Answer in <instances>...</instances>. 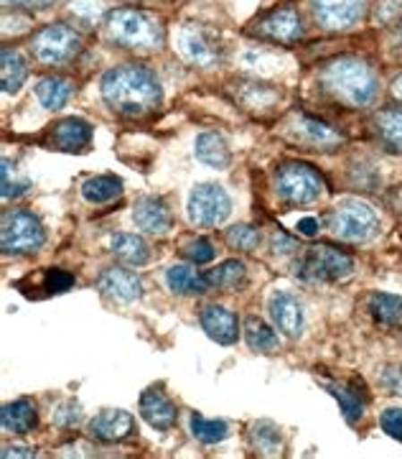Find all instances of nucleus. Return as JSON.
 Here are the masks:
<instances>
[{
	"label": "nucleus",
	"instance_id": "b1692460",
	"mask_svg": "<svg viewBox=\"0 0 402 459\" xmlns=\"http://www.w3.org/2000/svg\"><path fill=\"white\" fill-rule=\"evenodd\" d=\"M110 250L117 261L128 263V265H145L150 261V250L145 246L143 238L133 235V232H117L110 240Z\"/></svg>",
	"mask_w": 402,
	"mask_h": 459
},
{
	"label": "nucleus",
	"instance_id": "6e6552de",
	"mask_svg": "<svg viewBox=\"0 0 402 459\" xmlns=\"http://www.w3.org/2000/svg\"><path fill=\"white\" fill-rule=\"evenodd\" d=\"M31 51L41 65H66L81 51V39L74 29L64 23H54L33 36Z\"/></svg>",
	"mask_w": 402,
	"mask_h": 459
},
{
	"label": "nucleus",
	"instance_id": "49530a36",
	"mask_svg": "<svg viewBox=\"0 0 402 459\" xmlns=\"http://www.w3.org/2000/svg\"><path fill=\"white\" fill-rule=\"evenodd\" d=\"M3 457H33V452L31 449H26V446H5V449H3Z\"/></svg>",
	"mask_w": 402,
	"mask_h": 459
},
{
	"label": "nucleus",
	"instance_id": "ddd939ff",
	"mask_svg": "<svg viewBox=\"0 0 402 459\" xmlns=\"http://www.w3.org/2000/svg\"><path fill=\"white\" fill-rule=\"evenodd\" d=\"M87 431L97 442H123V439H130L135 434V419L123 409H102L99 413H95Z\"/></svg>",
	"mask_w": 402,
	"mask_h": 459
},
{
	"label": "nucleus",
	"instance_id": "a211bd4d",
	"mask_svg": "<svg viewBox=\"0 0 402 459\" xmlns=\"http://www.w3.org/2000/svg\"><path fill=\"white\" fill-rule=\"evenodd\" d=\"M133 217H135V225H141V230L150 232V235H166L174 225L171 210L163 204V199L156 197L138 199L133 207Z\"/></svg>",
	"mask_w": 402,
	"mask_h": 459
},
{
	"label": "nucleus",
	"instance_id": "473e14b6",
	"mask_svg": "<svg viewBox=\"0 0 402 459\" xmlns=\"http://www.w3.org/2000/svg\"><path fill=\"white\" fill-rule=\"evenodd\" d=\"M240 100L242 105H250V108H273L278 102V90L270 84L262 82H247L240 87Z\"/></svg>",
	"mask_w": 402,
	"mask_h": 459
},
{
	"label": "nucleus",
	"instance_id": "79ce46f5",
	"mask_svg": "<svg viewBox=\"0 0 402 459\" xmlns=\"http://www.w3.org/2000/svg\"><path fill=\"white\" fill-rule=\"evenodd\" d=\"M382 385H385L389 394L402 395V365H389L382 373Z\"/></svg>",
	"mask_w": 402,
	"mask_h": 459
},
{
	"label": "nucleus",
	"instance_id": "6ab92c4d",
	"mask_svg": "<svg viewBox=\"0 0 402 459\" xmlns=\"http://www.w3.org/2000/svg\"><path fill=\"white\" fill-rule=\"evenodd\" d=\"M51 141L62 151L80 153L92 141V126L81 117H66L62 123H56V128L51 131Z\"/></svg>",
	"mask_w": 402,
	"mask_h": 459
},
{
	"label": "nucleus",
	"instance_id": "09e8293b",
	"mask_svg": "<svg viewBox=\"0 0 402 459\" xmlns=\"http://www.w3.org/2000/svg\"><path fill=\"white\" fill-rule=\"evenodd\" d=\"M398 41H400V47H402V26H400V31H398Z\"/></svg>",
	"mask_w": 402,
	"mask_h": 459
},
{
	"label": "nucleus",
	"instance_id": "9d476101",
	"mask_svg": "<svg viewBox=\"0 0 402 459\" xmlns=\"http://www.w3.org/2000/svg\"><path fill=\"white\" fill-rule=\"evenodd\" d=\"M189 217L199 228H217L232 212V199L219 184H196L189 195Z\"/></svg>",
	"mask_w": 402,
	"mask_h": 459
},
{
	"label": "nucleus",
	"instance_id": "aec40b11",
	"mask_svg": "<svg viewBox=\"0 0 402 459\" xmlns=\"http://www.w3.org/2000/svg\"><path fill=\"white\" fill-rule=\"evenodd\" d=\"M293 133H295L298 141H304V146L311 148L337 146L338 141H341L337 133L331 131L326 123L311 117V115H298V117L293 120Z\"/></svg>",
	"mask_w": 402,
	"mask_h": 459
},
{
	"label": "nucleus",
	"instance_id": "c9c22d12",
	"mask_svg": "<svg viewBox=\"0 0 402 459\" xmlns=\"http://www.w3.org/2000/svg\"><path fill=\"white\" fill-rule=\"evenodd\" d=\"M227 246L235 247V250H255L260 246V232L250 225H235V228L227 230Z\"/></svg>",
	"mask_w": 402,
	"mask_h": 459
},
{
	"label": "nucleus",
	"instance_id": "a18cd8bd",
	"mask_svg": "<svg viewBox=\"0 0 402 459\" xmlns=\"http://www.w3.org/2000/svg\"><path fill=\"white\" fill-rule=\"evenodd\" d=\"M298 232L306 235V238H313V235L319 232V220H316V217H304V220H298Z\"/></svg>",
	"mask_w": 402,
	"mask_h": 459
},
{
	"label": "nucleus",
	"instance_id": "7ed1b4c3",
	"mask_svg": "<svg viewBox=\"0 0 402 459\" xmlns=\"http://www.w3.org/2000/svg\"><path fill=\"white\" fill-rule=\"evenodd\" d=\"M105 29L117 47L130 51H158L166 39L161 21L138 8H117L107 13Z\"/></svg>",
	"mask_w": 402,
	"mask_h": 459
},
{
	"label": "nucleus",
	"instance_id": "4be33fe9",
	"mask_svg": "<svg viewBox=\"0 0 402 459\" xmlns=\"http://www.w3.org/2000/svg\"><path fill=\"white\" fill-rule=\"evenodd\" d=\"M0 424L11 434H31L36 424H38L36 406H33L31 401H26V398L8 403L0 411Z\"/></svg>",
	"mask_w": 402,
	"mask_h": 459
},
{
	"label": "nucleus",
	"instance_id": "423d86ee",
	"mask_svg": "<svg viewBox=\"0 0 402 459\" xmlns=\"http://www.w3.org/2000/svg\"><path fill=\"white\" fill-rule=\"evenodd\" d=\"M47 240V232L41 228L38 217L26 210H16L3 217L0 225V246L8 255H33L38 253Z\"/></svg>",
	"mask_w": 402,
	"mask_h": 459
},
{
	"label": "nucleus",
	"instance_id": "f8f14e48",
	"mask_svg": "<svg viewBox=\"0 0 402 459\" xmlns=\"http://www.w3.org/2000/svg\"><path fill=\"white\" fill-rule=\"evenodd\" d=\"M255 33L262 36V39H270V41H278V44H290V41H298L301 33H304V23H301V16L293 5H280L275 8L273 13L260 21L255 26Z\"/></svg>",
	"mask_w": 402,
	"mask_h": 459
},
{
	"label": "nucleus",
	"instance_id": "72a5a7b5",
	"mask_svg": "<svg viewBox=\"0 0 402 459\" xmlns=\"http://www.w3.org/2000/svg\"><path fill=\"white\" fill-rule=\"evenodd\" d=\"M192 434L196 437V439H199V442L217 444V442H222V439H227L229 427H227V421H210V419H204V416L193 413Z\"/></svg>",
	"mask_w": 402,
	"mask_h": 459
},
{
	"label": "nucleus",
	"instance_id": "f03ea898",
	"mask_svg": "<svg viewBox=\"0 0 402 459\" xmlns=\"http://www.w3.org/2000/svg\"><path fill=\"white\" fill-rule=\"evenodd\" d=\"M323 87L341 100L344 105L352 108H367L380 95V82L377 74L372 72L370 65L359 59H337L323 69L321 74Z\"/></svg>",
	"mask_w": 402,
	"mask_h": 459
},
{
	"label": "nucleus",
	"instance_id": "de8ad7c7",
	"mask_svg": "<svg viewBox=\"0 0 402 459\" xmlns=\"http://www.w3.org/2000/svg\"><path fill=\"white\" fill-rule=\"evenodd\" d=\"M392 92H395V98L402 100V74L395 80V84H392Z\"/></svg>",
	"mask_w": 402,
	"mask_h": 459
},
{
	"label": "nucleus",
	"instance_id": "bb28decb",
	"mask_svg": "<svg viewBox=\"0 0 402 459\" xmlns=\"http://www.w3.org/2000/svg\"><path fill=\"white\" fill-rule=\"evenodd\" d=\"M3 92L5 95H16L18 90L23 87L26 77H29V65L26 59L13 49H3Z\"/></svg>",
	"mask_w": 402,
	"mask_h": 459
},
{
	"label": "nucleus",
	"instance_id": "2f4dec72",
	"mask_svg": "<svg viewBox=\"0 0 402 459\" xmlns=\"http://www.w3.org/2000/svg\"><path fill=\"white\" fill-rule=\"evenodd\" d=\"M250 444L258 449L260 455L273 457V455L280 452V434H278V429L270 421H258L250 429Z\"/></svg>",
	"mask_w": 402,
	"mask_h": 459
},
{
	"label": "nucleus",
	"instance_id": "4468645a",
	"mask_svg": "<svg viewBox=\"0 0 402 459\" xmlns=\"http://www.w3.org/2000/svg\"><path fill=\"white\" fill-rule=\"evenodd\" d=\"M268 309H270V316H273V325L286 337L295 340L301 337L304 332V309H301V301L295 299L288 291H275L268 301Z\"/></svg>",
	"mask_w": 402,
	"mask_h": 459
},
{
	"label": "nucleus",
	"instance_id": "c03bdc74",
	"mask_svg": "<svg viewBox=\"0 0 402 459\" xmlns=\"http://www.w3.org/2000/svg\"><path fill=\"white\" fill-rule=\"evenodd\" d=\"M5 5H13V8H26V11H44L48 5H54L56 0H3Z\"/></svg>",
	"mask_w": 402,
	"mask_h": 459
},
{
	"label": "nucleus",
	"instance_id": "20e7f679",
	"mask_svg": "<svg viewBox=\"0 0 402 459\" xmlns=\"http://www.w3.org/2000/svg\"><path fill=\"white\" fill-rule=\"evenodd\" d=\"M275 195L288 207H306L323 195V179L316 169L301 161H288L275 171Z\"/></svg>",
	"mask_w": 402,
	"mask_h": 459
},
{
	"label": "nucleus",
	"instance_id": "9b49d317",
	"mask_svg": "<svg viewBox=\"0 0 402 459\" xmlns=\"http://www.w3.org/2000/svg\"><path fill=\"white\" fill-rule=\"evenodd\" d=\"M308 3L323 29L346 31L364 18L370 0H308Z\"/></svg>",
	"mask_w": 402,
	"mask_h": 459
},
{
	"label": "nucleus",
	"instance_id": "cd10ccee",
	"mask_svg": "<svg viewBox=\"0 0 402 459\" xmlns=\"http://www.w3.org/2000/svg\"><path fill=\"white\" fill-rule=\"evenodd\" d=\"M370 312L385 327H402V299L395 294H372Z\"/></svg>",
	"mask_w": 402,
	"mask_h": 459
},
{
	"label": "nucleus",
	"instance_id": "2eb2a0df",
	"mask_svg": "<svg viewBox=\"0 0 402 459\" xmlns=\"http://www.w3.org/2000/svg\"><path fill=\"white\" fill-rule=\"evenodd\" d=\"M138 411L145 421L158 431H168L176 424V406L168 395L163 394L161 385H153V388L143 391L141 401H138Z\"/></svg>",
	"mask_w": 402,
	"mask_h": 459
},
{
	"label": "nucleus",
	"instance_id": "dca6fc26",
	"mask_svg": "<svg viewBox=\"0 0 402 459\" xmlns=\"http://www.w3.org/2000/svg\"><path fill=\"white\" fill-rule=\"evenodd\" d=\"M99 291L105 296H110L113 301H120V304H133L143 296V281L138 279L133 271H125V268H110L105 271L99 281H97Z\"/></svg>",
	"mask_w": 402,
	"mask_h": 459
},
{
	"label": "nucleus",
	"instance_id": "ea45409f",
	"mask_svg": "<svg viewBox=\"0 0 402 459\" xmlns=\"http://www.w3.org/2000/svg\"><path fill=\"white\" fill-rule=\"evenodd\" d=\"M72 13L81 21H87V23H92L97 18L102 16V5L97 3V0H77L74 5H72Z\"/></svg>",
	"mask_w": 402,
	"mask_h": 459
},
{
	"label": "nucleus",
	"instance_id": "412c9836",
	"mask_svg": "<svg viewBox=\"0 0 402 459\" xmlns=\"http://www.w3.org/2000/svg\"><path fill=\"white\" fill-rule=\"evenodd\" d=\"M193 153L201 164H207L210 169H227L232 161V153L227 141L219 133H201L196 135V143H193Z\"/></svg>",
	"mask_w": 402,
	"mask_h": 459
},
{
	"label": "nucleus",
	"instance_id": "0eeeda50",
	"mask_svg": "<svg viewBox=\"0 0 402 459\" xmlns=\"http://www.w3.org/2000/svg\"><path fill=\"white\" fill-rule=\"evenodd\" d=\"M178 54L196 66H214L225 56V44L219 41V33L211 31L201 23H184L176 31Z\"/></svg>",
	"mask_w": 402,
	"mask_h": 459
},
{
	"label": "nucleus",
	"instance_id": "5701e85b",
	"mask_svg": "<svg viewBox=\"0 0 402 459\" xmlns=\"http://www.w3.org/2000/svg\"><path fill=\"white\" fill-rule=\"evenodd\" d=\"M72 92H74V84L69 82L66 77H44L41 82L36 84V98L41 102V108L51 110V113L62 110L72 98Z\"/></svg>",
	"mask_w": 402,
	"mask_h": 459
},
{
	"label": "nucleus",
	"instance_id": "4c0bfd02",
	"mask_svg": "<svg viewBox=\"0 0 402 459\" xmlns=\"http://www.w3.org/2000/svg\"><path fill=\"white\" fill-rule=\"evenodd\" d=\"M81 421V409L80 403H74V401H69L64 406H59V409L54 411V424L59 429H64V431H72V429L80 427Z\"/></svg>",
	"mask_w": 402,
	"mask_h": 459
},
{
	"label": "nucleus",
	"instance_id": "7c9ffc66",
	"mask_svg": "<svg viewBox=\"0 0 402 459\" xmlns=\"http://www.w3.org/2000/svg\"><path fill=\"white\" fill-rule=\"evenodd\" d=\"M244 340L258 352H270L278 347V334L265 322H260L258 316H250L244 322Z\"/></svg>",
	"mask_w": 402,
	"mask_h": 459
},
{
	"label": "nucleus",
	"instance_id": "393cba45",
	"mask_svg": "<svg viewBox=\"0 0 402 459\" xmlns=\"http://www.w3.org/2000/svg\"><path fill=\"white\" fill-rule=\"evenodd\" d=\"M166 283H168L171 291L186 296L204 294V291L210 289L207 276L196 273L192 265H171V268L166 271Z\"/></svg>",
	"mask_w": 402,
	"mask_h": 459
},
{
	"label": "nucleus",
	"instance_id": "a19ab883",
	"mask_svg": "<svg viewBox=\"0 0 402 459\" xmlns=\"http://www.w3.org/2000/svg\"><path fill=\"white\" fill-rule=\"evenodd\" d=\"M382 429L392 439L402 442V409H387L382 413Z\"/></svg>",
	"mask_w": 402,
	"mask_h": 459
},
{
	"label": "nucleus",
	"instance_id": "f3484780",
	"mask_svg": "<svg viewBox=\"0 0 402 459\" xmlns=\"http://www.w3.org/2000/svg\"><path fill=\"white\" fill-rule=\"evenodd\" d=\"M199 322H201L204 332L210 334L214 342L225 344V347L235 344L237 342V337H240V322H237V316L229 312V309H225V307H217V304L204 307Z\"/></svg>",
	"mask_w": 402,
	"mask_h": 459
},
{
	"label": "nucleus",
	"instance_id": "37998d69",
	"mask_svg": "<svg viewBox=\"0 0 402 459\" xmlns=\"http://www.w3.org/2000/svg\"><path fill=\"white\" fill-rule=\"evenodd\" d=\"M398 16H402V0H382V5L377 8V18H382L387 23Z\"/></svg>",
	"mask_w": 402,
	"mask_h": 459
},
{
	"label": "nucleus",
	"instance_id": "58836bf2",
	"mask_svg": "<svg viewBox=\"0 0 402 459\" xmlns=\"http://www.w3.org/2000/svg\"><path fill=\"white\" fill-rule=\"evenodd\" d=\"M44 286H47V294H62L69 291L74 286V276L69 271H47L44 273Z\"/></svg>",
	"mask_w": 402,
	"mask_h": 459
},
{
	"label": "nucleus",
	"instance_id": "39448f33",
	"mask_svg": "<svg viewBox=\"0 0 402 459\" xmlns=\"http://www.w3.org/2000/svg\"><path fill=\"white\" fill-rule=\"evenodd\" d=\"M355 273V261L337 247L313 246L295 261V276L306 283H337Z\"/></svg>",
	"mask_w": 402,
	"mask_h": 459
},
{
	"label": "nucleus",
	"instance_id": "e433bc0d",
	"mask_svg": "<svg viewBox=\"0 0 402 459\" xmlns=\"http://www.w3.org/2000/svg\"><path fill=\"white\" fill-rule=\"evenodd\" d=\"M181 255H184L186 261L201 265V263L214 261V247H211V243L207 238H199V240H192L186 247H181Z\"/></svg>",
	"mask_w": 402,
	"mask_h": 459
},
{
	"label": "nucleus",
	"instance_id": "c756f323",
	"mask_svg": "<svg viewBox=\"0 0 402 459\" xmlns=\"http://www.w3.org/2000/svg\"><path fill=\"white\" fill-rule=\"evenodd\" d=\"M207 281L214 289H240L242 283L247 281V268L242 261H225L222 265H217L214 271L207 273Z\"/></svg>",
	"mask_w": 402,
	"mask_h": 459
},
{
	"label": "nucleus",
	"instance_id": "c85d7f7f",
	"mask_svg": "<svg viewBox=\"0 0 402 459\" xmlns=\"http://www.w3.org/2000/svg\"><path fill=\"white\" fill-rule=\"evenodd\" d=\"M380 138L389 151H402V108H387L374 117Z\"/></svg>",
	"mask_w": 402,
	"mask_h": 459
},
{
	"label": "nucleus",
	"instance_id": "f257e3e1",
	"mask_svg": "<svg viewBox=\"0 0 402 459\" xmlns=\"http://www.w3.org/2000/svg\"><path fill=\"white\" fill-rule=\"evenodd\" d=\"M99 92L113 113L125 117L150 115L163 102L158 77L148 66L141 65H123L110 69L99 82Z\"/></svg>",
	"mask_w": 402,
	"mask_h": 459
},
{
	"label": "nucleus",
	"instance_id": "1a4fd4ad",
	"mask_svg": "<svg viewBox=\"0 0 402 459\" xmlns=\"http://www.w3.org/2000/svg\"><path fill=\"white\" fill-rule=\"evenodd\" d=\"M377 228H380V220L364 202H355V199L341 202L331 214V232L346 243H364L374 238Z\"/></svg>",
	"mask_w": 402,
	"mask_h": 459
},
{
	"label": "nucleus",
	"instance_id": "a878e982",
	"mask_svg": "<svg viewBox=\"0 0 402 459\" xmlns=\"http://www.w3.org/2000/svg\"><path fill=\"white\" fill-rule=\"evenodd\" d=\"M123 195V181L113 177V174H102V177H92L81 184V197L90 204H105L113 202L115 197Z\"/></svg>",
	"mask_w": 402,
	"mask_h": 459
},
{
	"label": "nucleus",
	"instance_id": "f704fd0d",
	"mask_svg": "<svg viewBox=\"0 0 402 459\" xmlns=\"http://www.w3.org/2000/svg\"><path fill=\"white\" fill-rule=\"evenodd\" d=\"M329 394L334 395L338 401V406L344 411L346 421H359L362 419V411H364V401L355 394V391H346V388H338V385H329Z\"/></svg>",
	"mask_w": 402,
	"mask_h": 459
}]
</instances>
